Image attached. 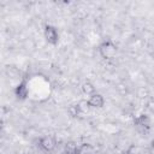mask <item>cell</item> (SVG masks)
<instances>
[{
  "instance_id": "obj_1",
  "label": "cell",
  "mask_w": 154,
  "mask_h": 154,
  "mask_svg": "<svg viewBox=\"0 0 154 154\" xmlns=\"http://www.w3.org/2000/svg\"><path fill=\"white\" fill-rule=\"evenodd\" d=\"M100 53H101V55H102L103 58L111 59V58H113V57L116 55V53H117V47H116L113 43H111V42H105V43H102L101 47H100Z\"/></svg>"
},
{
  "instance_id": "obj_2",
  "label": "cell",
  "mask_w": 154,
  "mask_h": 154,
  "mask_svg": "<svg viewBox=\"0 0 154 154\" xmlns=\"http://www.w3.org/2000/svg\"><path fill=\"white\" fill-rule=\"evenodd\" d=\"M45 37H46V40L49 43L55 45L58 42V40H59V35H58L57 29L53 28V26H51V25H47L46 29H45Z\"/></svg>"
},
{
  "instance_id": "obj_3",
  "label": "cell",
  "mask_w": 154,
  "mask_h": 154,
  "mask_svg": "<svg viewBox=\"0 0 154 154\" xmlns=\"http://www.w3.org/2000/svg\"><path fill=\"white\" fill-rule=\"evenodd\" d=\"M40 147L46 152H51L55 148V141L51 136H45L40 140Z\"/></svg>"
},
{
  "instance_id": "obj_4",
  "label": "cell",
  "mask_w": 154,
  "mask_h": 154,
  "mask_svg": "<svg viewBox=\"0 0 154 154\" xmlns=\"http://www.w3.org/2000/svg\"><path fill=\"white\" fill-rule=\"evenodd\" d=\"M88 103L90 107H102L103 106V97H102V95L94 93L93 95H90Z\"/></svg>"
},
{
  "instance_id": "obj_5",
  "label": "cell",
  "mask_w": 154,
  "mask_h": 154,
  "mask_svg": "<svg viewBox=\"0 0 154 154\" xmlns=\"http://www.w3.org/2000/svg\"><path fill=\"white\" fill-rule=\"evenodd\" d=\"M78 153V147L73 142H67L65 144V154H77Z\"/></svg>"
},
{
  "instance_id": "obj_6",
  "label": "cell",
  "mask_w": 154,
  "mask_h": 154,
  "mask_svg": "<svg viewBox=\"0 0 154 154\" xmlns=\"http://www.w3.org/2000/svg\"><path fill=\"white\" fill-rule=\"evenodd\" d=\"M82 90H83V93L87 94V95H93V94L95 93V88H94L93 84L89 83V82L83 83V85H82Z\"/></svg>"
},
{
  "instance_id": "obj_7",
  "label": "cell",
  "mask_w": 154,
  "mask_h": 154,
  "mask_svg": "<svg viewBox=\"0 0 154 154\" xmlns=\"http://www.w3.org/2000/svg\"><path fill=\"white\" fill-rule=\"evenodd\" d=\"M26 94H28V90H26V87H25L24 84H20V85L17 87V89H16V95H17L18 97L24 99V97L26 96Z\"/></svg>"
},
{
  "instance_id": "obj_8",
  "label": "cell",
  "mask_w": 154,
  "mask_h": 154,
  "mask_svg": "<svg viewBox=\"0 0 154 154\" xmlns=\"http://www.w3.org/2000/svg\"><path fill=\"white\" fill-rule=\"evenodd\" d=\"M77 106H78V108H79L81 113H85V112H88V111H89V108H90V106H89L88 101H85V100L79 101V102L77 103Z\"/></svg>"
},
{
  "instance_id": "obj_9",
  "label": "cell",
  "mask_w": 154,
  "mask_h": 154,
  "mask_svg": "<svg viewBox=\"0 0 154 154\" xmlns=\"http://www.w3.org/2000/svg\"><path fill=\"white\" fill-rule=\"evenodd\" d=\"M69 113H70L72 117H77V116H79L81 111H79V108H78L77 105H71V106L69 107Z\"/></svg>"
}]
</instances>
